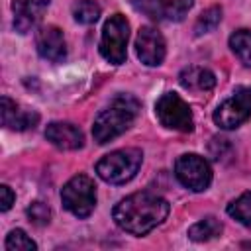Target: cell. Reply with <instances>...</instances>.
Wrapping results in <instances>:
<instances>
[{
    "label": "cell",
    "mask_w": 251,
    "mask_h": 251,
    "mask_svg": "<svg viewBox=\"0 0 251 251\" xmlns=\"http://www.w3.org/2000/svg\"><path fill=\"white\" fill-rule=\"evenodd\" d=\"M114 222L127 233L145 235L169 216V202L153 192H133L114 206Z\"/></svg>",
    "instance_id": "6da1fadb"
},
{
    "label": "cell",
    "mask_w": 251,
    "mask_h": 251,
    "mask_svg": "<svg viewBox=\"0 0 251 251\" xmlns=\"http://www.w3.org/2000/svg\"><path fill=\"white\" fill-rule=\"evenodd\" d=\"M139 102L129 94H120L108 108L98 112L92 124V137L98 145H104L122 135L137 118Z\"/></svg>",
    "instance_id": "7a4b0ae2"
},
{
    "label": "cell",
    "mask_w": 251,
    "mask_h": 251,
    "mask_svg": "<svg viewBox=\"0 0 251 251\" xmlns=\"http://www.w3.org/2000/svg\"><path fill=\"white\" fill-rule=\"evenodd\" d=\"M143 161V153L135 147L118 149L108 155H104L96 163V173L102 180L110 184H124L135 176Z\"/></svg>",
    "instance_id": "3957f363"
},
{
    "label": "cell",
    "mask_w": 251,
    "mask_h": 251,
    "mask_svg": "<svg viewBox=\"0 0 251 251\" xmlns=\"http://www.w3.org/2000/svg\"><path fill=\"white\" fill-rule=\"evenodd\" d=\"M127 37H129V24L126 16L114 14L106 20L100 37V53L112 65H122L127 57Z\"/></svg>",
    "instance_id": "277c9868"
},
{
    "label": "cell",
    "mask_w": 251,
    "mask_h": 251,
    "mask_svg": "<svg viewBox=\"0 0 251 251\" xmlns=\"http://www.w3.org/2000/svg\"><path fill=\"white\" fill-rule=\"evenodd\" d=\"M63 206L76 218H88L96 206V186L90 176L75 175L61 188Z\"/></svg>",
    "instance_id": "5b68a950"
},
{
    "label": "cell",
    "mask_w": 251,
    "mask_h": 251,
    "mask_svg": "<svg viewBox=\"0 0 251 251\" xmlns=\"http://www.w3.org/2000/svg\"><path fill=\"white\" fill-rule=\"evenodd\" d=\"M155 114H157L159 122L169 129L186 133V131H192V127H194L190 106L176 92L161 94L159 100L155 102Z\"/></svg>",
    "instance_id": "8992f818"
},
{
    "label": "cell",
    "mask_w": 251,
    "mask_h": 251,
    "mask_svg": "<svg viewBox=\"0 0 251 251\" xmlns=\"http://www.w3.org/2000/svg\"><path fill=\"white\" fill-rule=\"evenodd\" d=\"M175 176L184 188L202 192L212 182V169L204 157L196 153H184L175 163Z\"/></svg>",
    "instance_id": "52a82bcc"
},
{
    "label": "cell",
    "mask_w": 251,
    "mask_h": 251,
    "mask_svg": "<svg viewBox=\"0 0 251 251\" xmlns=\"http://www.w3.org/2000/svg\"><path fill=\"white\" fill-rule=\"evenodd\" d=\"M251 118V86L237 88L214 110V122L222 129H235Z\"/></svg>",
    "instance_id": "ba28073f"
},
{
    "label": "cell",
    "mask_w": 251,
    "mask_h": 251,
    "mask_svg": "<svg viewBox=\"0 0 251 251\" xmlns=\"http://www.w3.org/2000/svg\"><path fill=\"white\" fill-rule=\"evenodd\" d=\"M135 53H137L139 61L147 67L161 65L165 59V53H167L165 37L161 35V31L151 25L139 27L137 37H135Z\"/></svg>",
    "instance_id": "9c48e42d"
},
{
    "label": "cell",
    "mask_w": 251,
    "mask_h": 251,
    "mask_svg": "<svg viewBox=\"0 0 251 251\" xmlns=\"http://www.w3.org/2000/svg\"><path fill=\"white\" fill-rule=\"evenodd\" d=\"M35 47H37V53L51 63H61L67 57L65 35L57 25L39 27L35 33Z\"/></svg>",
    "instance_id": "30bf717a"
},
{
    "label": "cell",
    "mask_w": 251,
    "mask_h": 251,
    "mask_svg": "<svg viewBox=\"0 0 251 251\" xmlns=\"http://www.w3.org/2000/svg\"><path fill=\"white\" fill-rule=\"evenodd\" d=\"M45 137L55 147L65 149V151H75L84 145L82 131L75 124H69V122H51L45 127Z\"/></svg>",
    "instance_id": "8fae6325"
},
{
    "label": "cell",
    "mask_w": 251,
    "mask_h": 251,
    "mask_svg": "<svg viewBox=\"0 0 251 251\" xmlns=\"http://www.w3.org/2000/svg\"><path fill=\"white\" fill-rule=\"evenodd\" d=\"M49 0H12L14 10V27L20 33L29 31L47 10Z\"/></svg>",
    "instance_id": "7c38bea8"
},
{
    "label": "cell",
    "mask_w": 251,
    "mask_h": 251,
    "mask_svg": "<svg viewBox=\"0 0 251 251\" xmlns=\"http://www.w3.org/2000/svg\"><path fill=\"white\" fill-rule=\"evenodd\" d=\"M39 122V114L33 110H25L8 96H2V126L8 129L24 131L35 127Z\"/></svg>",
    "instance_id": "4fadbf2b"
},
{
    "label": "cell",
    "mask_w": 251,
    "mask_h": 251,
    "mask_svg": "<svg viewBox=\"0 0 251 251\" xmlns=\"http://www.w3.org/2000/svg\"><path fill=\"white\" fill-rule=\"evenodd\" d=\"M178 82L186 90H212L216 84V75L204 67H186L178 75Z\"/></svg>",
    "instance_id": "5bb4252c"
},
{
    "label": "cell",
    "mask_w": 251,
    "mask_h": 251,
    "mask_svg": "<svg viewBox=\"0 0 251 251\" xmlns=\"http://www.w3.org/2000/svg\"><path fill=\"white\" fill-rule=\"evenodd\" d=\"M222 229L224 227H222L220 220H216L214 216H208V218H204V220H200L188 227V237L192 241H208V239L218 237L222 233Z\"/></svg>",
    "instance_id": "9a60e30c"
},
{
    "label": "cell",
    "mask_w": 251,
    "mask_h": 251,
    "mask_svg": "<svg viewBox=\"0 0 251 251\" xmlns=\"http://www.w3.org/2000/svg\"><path fill=\"white\" fill-rule=\"evenodd\" d=\"M229 47L235 53V57L245 65L251 67V31L249 29H237L229 37Z\"/></svg>",
    "instance_id": "2e32d148"
},
{
    "label": "cell",
    "mask_w": 251,
    "mask_h": 251,
    "mask_svg": "<svg viewBox=\"0 0 251 251\" xmlns=\"http://www.w3.org/2000/svg\"><path fill=\"white\" fill-rule=\"evenodd\" d=\"M227 214L235 218L239 224L251 229V192H243L233 202L227 204Z\"/></svg>",
    "instance_id": "e0dca14e"
},
{
    "label": "cell",
    "mask_w": 251,
    "mask_h": 251,
    "mask_svg": "<svg viewBox=\"0 0 251 251\" xmlns=\"http://www.w3.org/2000/svg\"><path fill=\"white\" fill-rule=\"evenodd\" d=\"M157 4L161 8L163 18L173 20V22H180L188 14V10L192 8L194 0H157Z\"/></svg>",
    "instance_id": "ac0fdd59"
},
{
    "label": "cell",
    "mask_w": 251,
    "mask_h": 251,
    "mask_svg": "<svg viewBox=\"0 0 251 251\" xmlns=\"http://www.w3.org/2000/svg\"><path fill=\"white\" fill-rule=\"evenodd\" d=\"M73 16L78 24L90 25L100 18V6L94 0H78L73 6Z\"/></svg>",
    "instance_id": "d6986e66"
},
{
    "label": "cell",
    "mask_w": 251,
    "mask_h": 251,
    "mask_svg": "<svg viewBox=\"0 0 251 251\" xmlns=\"http://www.w3.org/2000/svg\"><path fill=\"white\" fill-rule=\"evenodd\" d=\"M220 20H222V8L220 6H212V8L204 10L200 14V18L196 20V24H194V33L202 35V33H208V31L216 29Z\"/></svg>",
    "instance_id": "ffe728a7"
},
{
    "label": "cell",
    "mask_w": 251,
    "mask_h": 251,
    "mask_svg": "<svg viewBox=\"0 0 251 251\" xmlns=\"http://www.w3.org/2000/svg\"><path fill=\"white\" fill-rule=\"evenodd\" d=\"M4 247H6L8 251H35V249H37L35 241H33L24 229H12V231L8 233V237H6Z\"/></svg>",
    "instance_id": "44dd1931"
},
{
    "label": "cell",
    "mask_w": 251,
    "mask_h": 251,
    "mask_svg": "<svg viewBox=\"0 0 251 251\" xmlns=\"http://www.w3.org/2000/svg\"><path fill=\"white\" fill-rule=\"evenodd\" d=\"M25 214H27L29 222H33L35 226H45V224H49V220H51V208H49L45 202H39V200L31 202V204L27 206Z\"/></svg>",
    "instance_id": "7402d4cb"
},
{
    "label": "cell",
    "mask_w": 251,
    "mask_h": 251,
    "mask_svg": "<svg viewBox=\"0 0 251 251\" xmlns=\"http://www.w3.org/2000/svg\"><path fill=\"white\" fill-rule=\"evenodd\" d=\"M131 4H133L135 10L143 12L151 20H163V14H161V8H159L157 0H131Z\"/></svg>",
    "instance_id": "603a6c76"
},
{
    "label": "cell",
    "mask_w": 251,
    "mask_h": 251,
    "mask_svg": "<svg viewBox=\"0 0 251 251\" xmlns=\"http://www.w3.org/2000/svg\"><path fill=\"white\" fill-rule=\"evenodd\" d=\"M14 200H16V196H14L12 188L8 184H2L0 186V210L2 212H8L12 208V204H14Z\"/></svg>",
    "instance_id": "cb8c5ba5"
}]
</instances>
